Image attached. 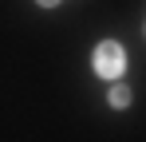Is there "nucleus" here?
I'll use <instances>...</instances> for the list:
<instances>
[{"instance_id":"1","label":"nucleus","mask_w":146,"mask_h":142,"mask_svg":"<svg viewBox=\"0 0 146 142\" xmlns=\"http://www.w3.org/2000/svg\"><path fill=\"white\" fill-rule=\"evenodd\" d=\"M122 67H126V51H122L115 40H103V44L95 47V71L103 79H119Z\"/></svg>"},{"instance_id":"2","label":"nucleus","mask_w":146,"mask_h":142,"mask_svg":"<svg viewBox=\"0 0 146 142\" xmlns=\"http://www.w3.org/2000/svg\"><path fill=\"white\" fill-rule=\"evenodd\" d=\"M130 103V91L126 87H111V107H126Z\"/></svg>"},{"instance_id":"3","label":"nucleus","mask_w":146,"mask_h":142,"mask_svg":"<svg viewBox=\"0 0 146 142\" xmlns=\"http://www.w3.org/2000/svg\"><path fill=\"white\" fill-rule=\"evenodd\" d=\"M40 4H44V8H55V4H59V0H40Z\"/></svg>"}]
</instances>
